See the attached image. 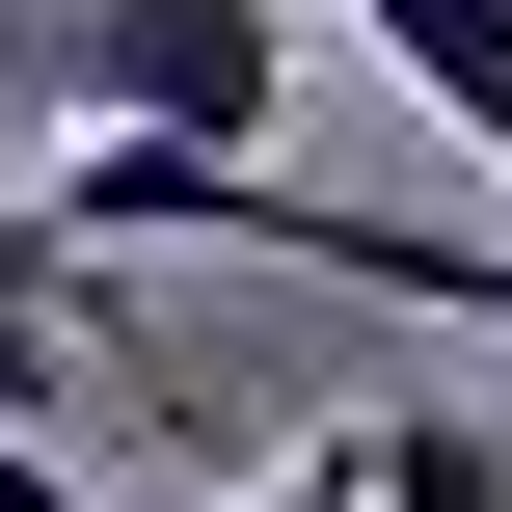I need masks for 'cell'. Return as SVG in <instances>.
<instances>
[{"label":"cell","mask_w":512,"mask_h":512,"mask_svg":"<svg viewBox=\"0 0 512 512\" xmlns=\"http://www.w3.org/2000/svg\"><path fill=\"white\" fill-rule=\"evenodd\" d=\"M351 27L405 54V108H432V135L486 162V216H512V0H351Z\"/></svg>","instance_id":"cell-1"},{"label":"cell","mask_w":512,"mask_h":512,"mask_svg":"<svg viewBox=\"0 0 512 512\" xmlns=\"http://www.w3.org/2000/svg\"><path fill=\"white\" fill-rule=\"evenodd\" d=\"M351 486H378V512H512V459H486V405H378Z\"/></svg>","instance_id":"cell-2"},{"label":"cell","mask_w":512,"mask_h":512,"mask_svg":"<svg viewBox=\"0 0 512 512\" xmlns=\"http://www.w3.org/2000/svg\"><path fill=\"white\" fill-rule=\"evenodd\" d=\"M54 297H81V216H54V189H0V324H54Z\"/></svg>","instance_id":"cell-3"},{"label":"cell","mask_w":512,"mask_h":512,"mask_svg":"<svg viewBox=\"0 0 512 512\" xmlns=\"http://www.w3.org/2000/svg\"><path fill=\"white\" fill-rule=\"evenodd\" d=\"M0 512H108V486H81V459H27V432H0Z\"/></svg>","instance_id":"cell-4"},{"label":"cell","mask_w":512,"mask_h":512,"mask_svg":"<svg viewBox=\"0 0 512 512\" xmlns=\"http://www.w3.org/2000/svg\"><path fill=\"white\" fill-rule=\"evenodd\" d=\"M243 512H378V486H351V432H324V459H297V486H243Z\"/></svg>","instance_id":"cell-5"}]
</instances>
